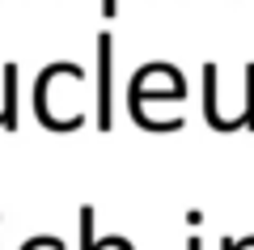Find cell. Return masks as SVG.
I'll return each instance as SVG.
<instances>
[{"label":"cell","instance_id":"cell-5","mask_svg":"<svg viewBox=\"0 0 254 250\" xmlns=\"http://www.w3.org/2000/svg\"><path fill=\"white\" fill-rule=\"evenodd\" d=\"M93 216H98V212L85 204V208H81V250H102V246H98V233H93Z\"/></svg>","mask_w":254,"mask_h":250},{"label":"cell","instance_id":"cell-6","mask_svg":"<svg viewBox=\"0 0 254 250\" xmlns=\"http://www.w3.org/2000/svg\"><path fill=\"white\" fill-rule=\"evenodd\" d=\"M21 250H64L60 238H51V233H38V238H26V246Z\"/></svg>","mask_w":254,"mask_h":250},{"label":"cell","instance_id":"cell-1","mask_svg":"<svg viewBox=\"0 0 254 250\" xmlns=\"http://www.w3.org/2000/svg\"><path fill=\"white\" fill-rule=\"evenodd\" d=\"M110 68H115V38L98 34V127L110 132L115 110H110Z\"/></svg>","mask_w":254,"mask_h":250},{"label":"cell","instance_id":"cell-3","mask_svg":"<svg viewBox=\"0 0 254 250\" xmlns=\"http://www.w3.org/2000/svg\"><path fill=\"white\" fill-rule=\"evenodd\" d=\"M216 64H203V119H208V127H216V132H225V115H220L216 106Z\"/></svg>","mask_w":254,"mask_h":250},{"label":"cell","instance_id":"cell-7","mask_svg":"<svg viewBox=\"0 0 254 250\" xmlns=\"http://www.w3.org/2000/svg\"><path fill=\"white\" fill-rule=\"evenodd\" d=\"M220 250H250V238H225Z\"/></svg>","mask_w":254,"mask_h":250},{"label":"cell","instance_id":"cell-4","mask_svg":"<svg viewBox=\"0 0 254 250\" xmlns=\"http://www.w3.org/2000/svg\"><path fill=\"white\" fill-rule=\"evenodd\" d=\"M242 127L254 132V64H246V89H242Z\"/></svg>","mask_w":254,"mask_h":250},{"label":"cell","instance_id":"cell-8","mask_svg":"<svg viewBox=\"0 0 254 250\" xmlns=\"http://www.w3.org/2000/svg\"><path fill=\"white\" fill-rule=\"evenodd\" d=\"M187 250H203V242H199V233H190V238H187Z\"/></svg>","mask_w":254,"mask_h":250},{"label":"cell","instance_id":"cell-2","mask_svg":"<svg viewBox=\"0 0 254 250\" xmlns=\"http://www.w3.org/2000/svg\"><path fill=\"white\" fill-rule=\"evenodd\" d=\"M17 64H4V72H0V127L4 132H13L17 127Z\"/></svg>","mask_w":254,"mask_h":250}]
</instances>
